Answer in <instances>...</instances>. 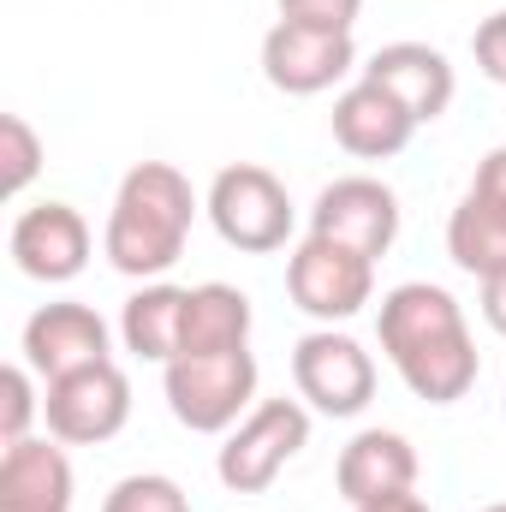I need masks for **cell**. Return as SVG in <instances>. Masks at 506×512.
Listing matches in <instances>:
<instances>
[{
	"instance_id": "cell-1",
	"label": "cell",
	"mask_w": 506,
	"mask_h": 512,
	"mask_svg": "<svg viewBox=\"0 0 506 512\" xmlns=\"http://www.w3.org/2000/svg\"><path fill=\"white\" fill-rule=\"evenodd\" d=\"M376 334L381 352L393 364V376L411 387L429 405H459L477 387V340L465 322V304L435 286V280H405L381 298L376 310Z\"/></svg>"
},
{
	"instance_id": "cell-2",
	"label": "cell",
	"mask_w": 506,
	"mask_h": 512,
	"mask_svg": "<svg viewBox=\"0 0 506 512\" xmlns=\"http://www.w3.org/2000/svg\"><path fill=\"white\" fill-rule=\"evenodd\" d=\"M197 191L173 161H137L108 209L102 227V256L126 274V280H161L197 227Z\"/></svg>"
},
{
	"instance_id": "cell-3",
	"label": "cell",
	"mask_w": 506,
	"mask_h": 512,
	"mask_svg": "<svg viewBox=\"0 0 506 512\" xmlns=\"http://www.w3.org/2000/svg\"><path fill=\"white\" fill-rule=\"evenodd\" d=\"M167 411L191 435H227L245 411L256 405V352H185L161 364Z\"/></svg>"
},
{
	"instance_id": "cell-4",
	"label": "cell",
	"mask_w": 506,
	"mask_h": 512,
	"mask_svg": "<svg viewBox=\"0 0 506 512\" xmlns=\"http://www.w3.org/2000/svg\"><path fill=\"white\" fill-rule=\"evenodd\" d=\"M310 447V405L298 399H256L251 411L227 429L221 453H215V477L233 495H262L274 489V477Z\"/></svg>"
},
{
	"instance_id": "cell-5",
	"label": "cell",
	"mask_w": 506,
	"mask_h": 512,
	"mask_svg": "<svg viewBox=\"0 0 506 512\" xmlns=\"http://www.w3.org/2000/svg\"><path fill=\"white\" fill-rule=\"evenodd\" d=\"M203 215L209 227L245 256H268L292 239V197L286 185L256 167V161H233L209 179V197H203Z\"/></svg>"
},
{
	"instance_id": "cell-6",
	"label": "cell",
	"mask_w": 506,
	"mask_h": 512,
	"mask_svg": "<svg viewBox=\"0 0 506 512\" xmlns=\"http://www.w3.org/2000/svg\"><path fill=\"white\" fill-rule=\"evenodd\" d=\"M286 298L310 322H322V328L352 322L376 298V262L346 251V245H334V239L304 233V245L286 256Z\"/></svg>"
},
{
	"instance_id": "cell-7",
	"label": "cell",
	"mask_w": 506,
	"mask_h": 512,
	"mask_svg": "<svg viewBox=\"0 0 506 512\" xmlns=\"http://www.w3.org/2000/svg\"><path fill=\"white\" fill-rule=\"evenodd\" d=\"M42 423H48V435L66 441V447H102V441H114L131 423L126 370L108 358V364L72 370V376H60V382H42Z\"/></svg>"
},
{
	"instance_id": "cell-8",
	"label": "cell",
	"mask_w": 506,
	"mask_h": 512,
	"mask_svg": "<svg viewBox=\"0 0 506 512\" xmlns=\"http://www.w3.org/2000/svg\"><path fill=\"white\" fill-rule=\"evenodd\" d=\"M292 382H298V399L310 411L358 417L376 399V358L352 334H340V328H310L292 346Z\"/></svg>"
},
{
	"instance_id": "cell-9",
	"label": "cell",
	"mask_w": 506,
	"mask_h": 512,
	"mask_svg": "<svg viewBox=\"0 0 506 512\" xmlns=\"http://www.w3.org/2000/svg\"><path fill=\"white\" fill-rule=\"evenodd\" d=\"M352 72H358V42L340 30H310V24L274 18V30L262 36V78L280 96H322V90L346 84Z\"/></svg>"
},
{
	"instance_id": "cell-10",
	"label": "cell",
	"mask_w": 506,
	"mask_h": 512,
	"mask_svg": "<svg viewBox=\"0 0 506 512\" xmlns=\"http://www.w3.org/2000/svg\"><path fill=\"white\" fill-rule=\"evenodd\" d=\"M310 233L381 262L399 239V197H393V185H381L370 173H346V179L322 185V197L310 209Z\"/></svg>"
},
{
	"instance_id": "cell-11",
	"label": "cell",
	"mask_w": 506,
	"mask_h": 512,
	"mask_svg": "<svg viewBox=\"0 0 506 512\" xmlns=\"http://www.w3.org/2000/svg\"><path fill=\"white\" fill-rule=\"evenodd\" d=\"M18 352H24V364H30L42 382H60V376H72V370L108 364V358H114V328H108L90 304L60 298V304H42V310L24 322Z\"/></svg>"
},
{
	"instance_id": "cell-12",
	"label": "cell",
	"mask_w": 506,
	"mask_h": 512,
	"mask_svg": "<svg viewBox=\"0 0 506 512\" xmlns=\"http://www.w3.org/2000/svg\"><path fill=\"white\" fill-rule=\"evenodd\" d=\"M447 256L477 280L506 268V143L483 155L471 191L447 215Z\"/></svg>"
},
{
	"instance_id": "cell-13",
	"label": "cell",
	"mask_w": 506,
	"mask_h": 512,
	"mask_svg": "<svg viewBox=\"0 0 506 512\" xmlns=\"http://www.w3.org/2000/svg\"><path fill=\"white\" fill-rule=\"evenodd\" d=\"M90 221L72 209V203H30L18 221H12V239L6 251L18 262V274L42 280V286H66L90 268Z\"/></svg>"
},
{
	"instance_id": "cell-14",
	"label": "cell",
	"mask_w": 506,
	"mask_h": 512,
	"mask_svg": "<svg viewBox=\"0 0 506 512\" xmlns=\"http://www.w3.org/2000/svg\"><path fill=\"white\" fill-rule=\"evenodd\" d=\"M358 78H370L387 96H399L417 126H435L459 96L453 60L441 48H429V42H387V48L370 54V66H358Z\"/></svg>"
},
{
	"instance_id": "cell-15",
	"label": "cell",
	"mask_w": 506,
	"mask_h": 512,
	"mask_svg": "<svg viewBox=\"0 0 506 512\" xmlns=\"http://www.w3.org/2000/svg\"><path fill=\"white\" fill-rule=\"evenodd\" d=\"M334 489H340L346 507H370V501H387V495H411L417 489V447L399 429H358L340 447Z\"/></svg>"
},
{
	"instance_id": "cell-16",
	"label": "cell",
	"mask_w": 506,
	"mask_h": 512,
	"mask_svg": "<svg viewBox=\"0 0 506 512\" xmlns=\"http://www.w3.org/2000/svg\"><path fill=\"white\" fill-rule=\"evenodd\" d=\"M72 459L66 441L30 435L0 447V512H72Z\"/></svg>"
},
{
	"instance_id": "cell-17",
	"label": "cell",
	"mask_w": 506,
	"mask_h": 512,
	"mask_svg": "<svg viewBox=\"0 0 506 512\" xmlns=\"http://www.w3.org/2000/svg\"><path fill=\"white\" fill-rule=\"evenodd\" d=\"M417 137V120L405 114L399 96H387L381 84L358 78L334 96V143L358 161H393L405 143Z\"/></svg>"
},
{
	"instance_id": "cell-18",
	"label": "cell",
	"mask_w": 506,
	"mask_h": 512,
	"mask_svg": "<svg viewBox=\"0 0 506 512\" xmlns=\"http://www.w3.org/2000/svg\"><path fill=\"white\" fill-rule=\"evenodd\" d=\"M185 304H191V286L143 280L126 298V310H120V340H126L131 358L173 364L179 358V340H185Z\"/></svg>"
},
{
	"instance_id": "cell-19",
	"label": "cell",
	"mask_w": 506,
	"mask_h": 512,
	"mask_svg": "<svg viewBox=\"0 0 506 512\" xmlns=\"http://www.w3.org/2000/svg\"><path fill=\"white\" fill-rule=\"evenodd\" d=\"M239 346H251V298L239 286H227V280L191 286L179 358L185 352H239Z\"/></svg>"
},
{
	"instance_id": "cell-20",
	"label": "cell",
	"mask_w": 506,
	"mask_h": 512,
	"mask_svg": "<svg viewBox=\"0 0 506 512\" xmlns=\"http://www.w3.org/2000/svg\"><path fill=\"white\" fill-rule=\"evenodd\" d=\"M42 161H48V149H42L36 126H30L24 114H6V120H0V191H6V197H24L30 179L42 173Z\"/></svg>"
},
{
	"instance_id": "cell-21",
	"label": "cell",
	"mask_w": 506,
	"mask_h": 512,
	"mask_svg": "<svg viewBox=\"0 0 506 512\" xmlns=\"http://www.w3.org/2000/svg\"><path fill=\"white\" fill-rule=\"evenodd\" d=\"M42 417V393H36V370L30 364H6L0 370V447L30 441V423Z\"/></svg>"
},
{
	"instance_id": "cell-22",
	"label": "cell",
	"mask_w": 506,
	"mask_h": 512,
	"mask_svg": "<svg viewBox=\"0 0 506 512\" xmlns=\"http://www.w3.org/2000/svg\"><path fill=\"white\" fill-rule=\"evenodd\" d=\"M102 512H191V501H185V489H179L173 477L137 471V477H120V483L108 489Z\"/></svg>"
},
{
	"instance_id": "cell-23",
	"label": "cell",
	"mask_w": 506,
	"mask_h": 512,
	"mask_svg": "<svg viewBox=\"0 0 506 512\" xmlns=\"http://www.w3.org/2000/svg\"><path fill=\"white\" fill-rule=\"evenodd\" d=\"M286 24H310V30H340L352 36L364 18V0H274Z\"/></svg>"
},
{
	"instance_id": "cell-24",
	"label": "cell",
	"mask_w": 506,
	"mask_h": 512,
	"mask_svg": "<svg viewBox=\"0 0 506 512\" xmlns=\"http://www.w3.org/2000/svg\"><path fill=\"white\" fill-rule=\"evenodd\" d=\"M471 54H477V72H483L489 84H501V90H506V6H501V12H489V18L477 24Z\"/></svg>"
},
{
	"instance_id": "cell-25",
	"label": "cell",
	"mask_w": 506,
	"mask_h": 512,
	"mask_svg": "<svg viewBox=\"0 0 506 512\" xmlns=\"http://www.w3.org/2000/svg\"><path fill=\"white\" fill-rule=\"evenodd\" d=\"M483 322H489V328L506 340V268L483 280Z\"/></svg>"
},
{
	"instance_id": "cell-26",
	"label": "cell",
	"mask_w": 506,
	"mask_h": 512,
	"mask_svg": "<svg viewBox=\"0 0 506 512\" xmlns=\"http://www.w3.org/2000/svg\"><path fill=\"white\" fill-rule=\"evenodd\" d=\"M352 512H435V507L411 489V495H387V501H370V507H352Z\"/></svg>"
},
{
	"instance_id": "cell-27",
	"label": "cell",
	"mask_w": 506,
	"mask_h": 512,
	"mask_svg": "<svg viewBox=\"0 0 506 512\" xmlns=\"http://www.w3.org/2000/svg\"><path fill=\"white\" fill-rule=\"evenodd\" d=\"M483 512H506V501H495V507H483Z\"/></svg>"
},
{
	"instance_id": "cell-28",
	"label": "cell",
	"mask_w": 506,
	"mask_h": 512,
	"mask_svg": "<svg viewBox=\"0 0 506 512\" xmlns=\"http://www.w3.org/2000/svg\"><path fill=\"white\" fill-rule=\"evenodd\" d=\"M501 405H506V393H501Z\"/></svg>"
}]
</instances>
